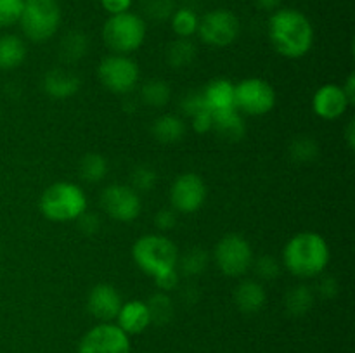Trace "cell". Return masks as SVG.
<instances>
[{"mask_svg":"<svg viewBox=\"0 0 355 353\" xmlns=\"http://www.w3.org/2000/svg\"><path fill=\"white\" fill-rule=\"evenodd\" d=\"M318 291L322 298L331 300V298H335L338 294V282H336L335 277H322L318 286Z\"/></svg>","mask_w":355,"mask_h":353,"instance_id":"41","label":"cell"},{"mask_svg":"<svg viewBox=\"0 0 355 353\" xmlns=\"http://www.w3.org/2000/svg\"><path fill=\"white\" fill-rule=\"evenodd\" d=\"M253 269H255L257 275L263 280H272L279 275L281 272V265L274 256L263 255L260 258L253 260Z\"/></svg>","mask_w":355,"mask_h":353,"instance_id":"35","label":"cell"},{"mask_svg":"<svg viewBox=\"0 0 355 353\" xmlns=\"http://www.w3.org/2000/svg\"><path fill=\"white\" fill-rule=\"evenodd\" d=\"M26 44L17 35H2L0 37V69L12 71L19 68L26 59Z\"/></svg>","mask_w":355,"mask_h":353,"instance_id":"21","label":"cell"},{"mask_svg":"<svg viewBox=\"0 0 355 353\" xmlns=\"http://www.w3.org/2000/svg\"><path fill=\"white\" fill-rule=\"evenodd\" d=\"M78 353H130V338L116 324L101 322L83 336Z\"/></svg>","mask_w":355,"mask_h":353,"instance_id":"12","label":"cell"},{"mask_svg":"<svg viewBox=\"0 0 355 353\" xmlns=\"http://www.w3.org/2000/svg\"><path fill=\"white\" fill-rule=\"evenodd\" d=\"M284 307L293 317H304L314 307V291L309 286H295L284 296Z\"/></svg>","mask_w":355,"mask_h":353,"instance_id":"25","label":"cell"},{"mask_svg":"<svg viewBox=\"0 0 355 353\" xmlns=\"http://www.w3.org/2000/svg\"><path fill=\"white\" fill-rule=\"evenodd\" d=\"M179 279H180L179 270L173 269V270H168V272L162 273V275L155 277V282H156V286H158L159 291H163V293H168V291L175 289V287L179 286Z\"/></svg>","mask_w":355,"mask_h":353,"instance_id":"37","label":"cell"},{"mask_svg":"<svg viewBox=\"0 0 355 353\" xmlns=\"http://www.w3.org/2000/svg\"><path fill=\"white\" fill-rule=\"evenodd\" d=\"M153 137L162 144H177L186 135V123L175 114H163L156 118L151 127Z\"/></svg>","mask_w":355,"mask_h":353,"instance_id":"22","label":"cell"},{"mask_svg":"<svg viewBox=\"0 0 355 353\" xmlns=\"http://www.w3.org/2000/svg\"><path fill=\"white\" fill-rule=\"evenodd\" d=\"M142 10L153 21H166L175 12L173 0H142Z\"/></svg>","mask_w":355,"mask_h":353,"instance_id":"32","label":"cell"},{"mask_svg":"<svg viewBox=\"0 0 355 353\" xmlns=\"http://www.w3.org/2000/svg\"><path fill=\"white\" fill-rule=\"evenodd\" d=\"M281 2H283V0H255L257 6H259L260 9H263V10L277 9Z\"/></svg>","mask_w":355,"mask_h":353,"instance_id":"44","label":"cell"},{"mask_svg":"<svg viewBox=\"0 0 355 353\" xmlns=\"http://www.w3.org/2000/svg\"><path fill=\"white\" fill-rule=\"evenodd\" d=\"M146 21L139 14L121 12L107 17L103 26V40L113 54H132L146 40Z\"/></svg>","mask_w":355,"mask_h":353,"instance_id":"5","label":"cell"},{"mask_svg":"<svg viewBox=\"0 0 355 353\" xmlns=\"http://www.w3.org/2000/svg\"><path fill=\"white\" fill-rule=\"evenodd\" d=\"M76 221H78V227L82 228L83 234H89V235L96 234V232L99 230V227H101L99 217H97V215L87 213V211Z\"/></svg>","mask_w":355,"mask_h":353,"instance_id":"40","label":"cell"},{"mask_svg":"<svg viewBox=\"0 0 355 353\" xmlns=\"http://www.w3.org/2000/svg\"><path fill=\"white\" fill-rule=\"evenodd\" d=\"M345 141H347V145H349L350 149L355 147V123H354V120H350V123L347 125Z\"/></svg>","mask_w":355,"mask_h":353,"instance_id":"43","label":"cell"},{"mask_svg":"<svg viewBox=\"0 0 355 353\" xmlns=\"http://www.w3.org/2000/svg\"><path fill=\"white\" fill-rule=\"evenodd\" d=\"M156 185V172L151 166H137L132 173V189L135 192H149Z\"/></svg>","mask_w":355,"mask_h":353,"instance_id":"34","label":"cell"},{"mask_svg":"<svg viewBox=\"0 0 355 353\" xmlns=\"http://www.w3.org/2000/svg\"><path fill=\"white\" fill-rule=\"evenodd\" d=\"M24 0H0V28L19 23Z\"/></svg>","mask_w":355,"mask_h":353,"instance_id":"33","label":"cell"},{"mask_svg":"<svg viewBox=\"0 0 355 353\" xmlns=\"http://www.w3.org/2000/svg\"><path fill=\"white\" fill-rule=\"evenodd\" d=\"M196 45L189 38H177L166 47V62L173 69L187 68L196 59Z\"/></svg>","mask_w":355,"mask_h":353,"instance_id":"24","label":"cell"},{"mask_svg":"<svg viewBox=\"0 0 355 353\" xmlns=\"http://www.w3.org/2000/svg\"><path fill=\"white\" fill-rule=\"evenodd\" d=\"M241 24L234 12L227 9H215L205 14L198 24V35L211 47H227L239 37Z\"/></svg>","mask_w":355,"mask_h":353,"instance_id":"10","label":"cell"},{"mask_svg":"<svg viewBox=\"0 0 355 353\" xmlns=\"http://www.w3.org/2000/svg\"><path fill=\"white\" fill-rule=\"evenodd\" d=\"M118 327L123 332L130 334H141L148 329L151 324V315H149V308L144 301L132 300L121 305L120 311L116 315Z\"/></svg>","mask_w":355,"mask_h":353,"instance_id":"17","label":"cell"},{"mask_svg":"<svg viewBox=\"0 0 355 353\" xmlns=\"http://www.w3.org/2000/svg\"><path fill=\"white\" fill-rule=\"evenodd\" d=\"M349 106L350 102L342 85H335V83H326L319 87L312 97V111L326 121H335L342 118Z\"/></svg>","mask_w":355,"mask_h":353,"instance_id":"14","label":"cell"},{"mask_svg":"<svg viewBox=\"0 0 355 353\" xmlns=\"http://www.w3.org/2000/svg\"><path fill=\"white\" fill-rule=\"evenodd\" d=\"M149 315H151V324H166L173 317V303L170 296L163 291L153 294L148 303Z\"/></svg>","mask_w":355,"mask_h":353,"instance_id":"30","label":"cell"},{"mask_svg":"<svg viewBox=\"0 0 355 353\" xmlns=\"http://www.w3.org/2000/svg\"><path fill=\"white\" fill-rule=\"evenodd\" d=\"M207 201V183L198 173L187 172L177 176L170 187V204L179 213H194Z\"/></svg>","mask_w":355,"mask_h":353,"instance_id":"13","label":"cell"},{"mask_svg":"<svg viewBox=\"0 0 355 353\" xmlns=\"http://www.w3.org/2000/svg\"><path fill=\"white\" fill-rule=\"evenodd\" d=\"M155 224L158 227V230H172L177 225V213L175 210H170V208H165V210H159L155 217Z\"/></svg>","mask_w":355,"mask_h":353,"instance_id":"38","label":"cell"},{"mask_svg":"<svg viewBox=\"0 0 355 353\" xmlns=\"http://www.w3.org/2000/svg\"><path fill=\"white\" fill-rule=\"evenodd\" d=\"M44 92L52 99H69L80 90L82 80L75 71L68 68H52L44 76Z\"/></svg>","mask_w":355,"mask_h":353,"instance_id":"16","label":"cell"},{"mask_svg":"<svg viewBox=\"0 0 355 353\" xmlns=\"http://www.w3.org/2000/svg\"><path fill=\"white\" fill-rule=\"evenodd\" d=\"M40 211L47 220L55 224L76 221L87 211V196L73 182H55L44 190Z\"/></svg>","mask_w":355,"mask_h":353,"instance_id":"3","label":"cell"},{"mask_svg":"<svg viewBox=\"0 0 355 353\" xmlns=\"http://www.w3.org/2000/svg\"><path fill=\"white\" fill-rule=\"evenodd\" d=\"M172 21V30L173 33L179 38H189L194 33H198V24H200V17L194 12L193 9H175V12L170 17Z\"/></svg>","mask_w":355,"mask_h":353,"instance_id":"29","label":"cell"},{"mask_svg":"<svg viewBox=\"0 0 355 353\" xmlns=\"http://www.w3.org/2000/svg\"><path fill=\"white\" fill-rule=\"evenodd\" d=\"M214 260L225 277H243L253 265V249L248 239L239 234H227L217 242Z\"/></svg>","mask_w":355,"mask_h":353,"instance_id":"7","label":"cell"},{"mask_svg":"<svg viewBox=\"0 0 355 353\" xmlns=\"http://www.w3.org/2000/svg\"><path fill=\"white\" fill-rule=\"evenodd\" d=\"M87 51H89V38L78 30L66 33L61 44H59V57L64 62H69V64L85 57Z\"/></svg>","mask_w":355,"mask_h":353,"instance_id":"23","label":"cell"},{"mask_svg":"<svg viewBox=\"0 0 355 353\" xmlns=\"http://www.w3.org/2000/svg\"><path fill=\"white\" fill-rule=\"evenodd\" d=\"M269 40L277 54L288 59H300L314 45V28L309 17L297 9H279L270 16Z\"/></svg>","mask_w":355,"mask_h":353,"instance_id":"1","label":"cell"},{"mask_svg":"<svg viewBox=\"0 0 355 353\" xmlns=\"http://www.w3.org/2000/svg\"><path fill=\"white\" fill-rule=\"evenodd\" d=\"M107 173V159L97 152H89L80 161V175L85 182L96 183L106 176Z\"/></svg>","mask_w":355,"mask_h":353,"instance_id":"27","label":"cell"},{"mask_svg":"<svg viewBox=\"0 0 355 353\" xmlns=\"http://www.w3.org/2000/svg\"><path fill=\"white\" fill-rule=\"evenodd\" d=\"M132 258L142 272L155 279L168 270L177 269L179 249L166 235L146 234L132 246Z\"/></svg>","mask_w":355,"mask_h":353,"instance_id":"4","label":"cell"},{"mask_svg":"<svg viewBox=\"0 0 355 353\" xmlns=\"http://www.w3.org/2000/svg\"><path fill=\"white\" fill-rule=\"evenodd\" d=\"M208 265V255L207 251H203L201 248H193L186 253L184 256H179V262L177 266L180 269V272L186 273V275L194 277L200 275L205 272Z\"/></svg>","mask_w":355,"mask_h":353,"instance_id":"31","label":"cell"},{"mask_svg":"<svg viewBox=\"0 0 355 353\" xmlns=\"http://www.w3.org/2000/svg\"><path fill=\"white\" fill-rule=\"evenodd\" d=\"M205 104L211 113L232 109L234 106V83L225 78H215L201 90Z\"/></svg>","mask_w":355,"mask_h":353,"instance_id":"19","label":"cell"},{"mask_svg":"<svg viewBox=\"0 0 355 353\" xmlns=\"http://www.w3.org/2000/svg\"><path fill=\"white\" fill-rule=\"evenodd\" d=\"M329 244L321 234L298 232L284 246L283 263L295 277L312 279L326 270L329 263Z\"/></svg>","mask_w":355,"mask_h":353,"instance_id":"2","label":"cell"},{"mask_svg":"<svg viewBox=\"0 0 355 353\" xmlns=\"http://www.w3.org/2000/svg\"><path fill=\"white\" fill-rule=\"evenodd\" d=\"M139 97H141L142 104L153 107V109H158V107H165L170 102L172 89L165 80L153 78L142 85Z\"/></svg>","mask_w":355,"mask_h":353,"instance_id":"26","label":"cell"},{"mask_svg":"<svg viewBox=\"0 0 355 353\" xmlns=\"http://www.w3.org/2000/svg\"><path fill=\"white\" fill-rule=\"evenodd\" d=\"M343 92H345L347 99H349L350 104L355 102V75L354 73H350L349 78H347L345 85H342Z\"/></svg>","mask_w":355,"mask_h":353,"instance_id":"42","label":"cell"},{"mask_svg":"<svg viewBox=\"0 0 355 353\" xmlns=\"http://www.w3.org/2000/svg\"><path fill=\"white\" fill-rule=\"evenodd\" d=\"M234 106L239 113L263 116L276 106V90L263 78H245L234 85Z\"/></svg>","mask_w":355,"mask_h":353,"instance_id":"8","label":"cell"},{"mask_svg":"<svg viewBox=\"0 0 355 353\" xmlns=\"http://www.w3.org/2000/svg\"><path fill=\"white\" fill-rule=\"evenodd\" d=\"M267 301V293L262 282L255 279H246L238 284L234 291V303L241 314L253 315L263 308Z\"/></svg>","mask_w":355,"mask_h":353,"instance_id":"18","label":"cell"},{"mask_svg":"<svg viewBox=\"0 0 355 353\" xmlns=\"http://www.w3.org/2000/svg\"><path fill=\"white\" fill-rule=\"evenodd\" d=\"M132 2L134 0H101V6L106 12H110V16H114V14L128 12L132 7Z\"/></svg>","mask_w":355,"mask_h":353,"instance_id":"39","label":"cell"},{"mask_svg":"<svg viewBox=\"0 0 355 353\" xmlns=\"http://www.w3.org/2000/svg\"><path fill=\"white\" fill-rule=\"evenodd\" d=\"M121 305H123L121 294L118 293L116 287L106 282L94 286L87 296V310L101 322L114 320Z\"/></svg>","mask_w":355,"mask_h":353,"instance_id":"15","label":"cell"},{"mask_svg":"<svg viewBox=\"0 0 355 353\" xmlns=\"http://www.w3.org/2000/svg\"><path fill=\"white\" fill-rule=\"evenodd\" d=\"M288 151H290V158L297 165H311V163H314L318 159L319 145L314 138L300 135V137H297L291 142Z\"/></svg>","mask_w":355,"mask_h":353,"instance_id":"28","label":"cell"},{"mask_svg":"<svg viewBox=\"0 0 355 353\" xmlns=\"http://www.w3.org/2000/svg\"><path fill=\"white\" fill-rule=\"evenodd\" d=\"M19 24L28 40L37 44L47 42L61 24V7L58 0H24Z\"/></svg>","mask_w":355,"mask_h":353,"instance_id":"6","label":"cell"},{"mask_svg":"<svg viewBox=\"0 0 355 353\" xmlns=\"http://www.w3.org/2000/svg\"><path fill=\"white\" fill-rule=\"evenodd\" d=\"M214 130L225 141H241L246 134V125L236 107L214 113Z\"/></svg>","mask_w":355,"mask_h":353,"instance_id":"20","label":"cell"},{"mask_svg":"<svg viewBox=\"0 0 355 353\" xmlns=\"http://www.w3.org/2000/svg\"><path fill=\"white\" fill-rule=\"evenodd\" d=\"M191 125H193V130L196 134H207V132L214 130V113H211L208 107L196 111L194 114H191Z\"/></svg>","mask_w":355,"mask_h":353,"instance_id":"36","label":"cell"},{"mask_svg":"<svg viewBox=\"0 0 355 353\" xmlns=\"http://www.w3.org/2000/svg\"><path fill=\"white\" fill-rule=\"evenodd\" d=\"M101 204L107 217L113 220L128 224L139 218L142 210L141 196L130 185L123 183H111L101 192Z\"/></svg>","mask_w":355,"mask_h":353,"instance_id":"11","label":"cell"},{"mask_svg":"<svg viewBox=\"0 0 355 353\" xmlns=\"http://www.w3.org/2000/svg\"><path fill=\"white\" fill-rule=\"evenodd\" d=\"M101 83L113 93H128L139 83L137 62L125 54H110L99 62L97 68Z\"/></svg>","mask_w":355,"mask_h":353,"instance_id":"9","label":"cell"}]
</instances>
